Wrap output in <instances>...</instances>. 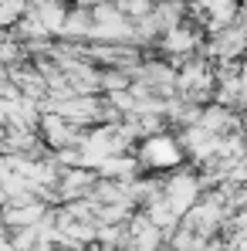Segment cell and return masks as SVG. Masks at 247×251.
<instances>
[{"label": "cell", "instance_id": "obj_4", "mask_svg": "<svg viewBox=\"0 0 247 251\" xmlns=\"http://www.w3.org/2000/svg\"><path fill=\"white\" fill-rule=\"evenodd\" d=\"M0 251H14V245H10V238H7V234H0Z\"/></svg>", "mask_w": 247, "mask_h": 251}, {"label": "cell", "instance_id": "obj_1", "mask_svg": "<svg viewBox=\"0 0 247 251\" xmlns=\"http://www.w3.org/2000/svg\"><path fill=\"white\" fill-rule=\"evenodd\" d=\"M132 156L139 160V167L163 173V170H176L180 163H183L186 153H183V146H180L176 136H169V132H153V136L142 139L139 153H132Z\"/></svg>", "mask_w": 247, "mask_h": 251}, {"label": "cell", "instance_id": "obj_2", "mask_svg": "<svg viewBox=\"0 0 247 251\" xmlns=\"http://www.w3.org/2000/svg\"><path fill=\"white\" fill-rule=\"evenodd\" d=\"M159 194L169 201V207L183 217L186 210L200 201V180H197L193 173H176V176H169L166 183H159Z\"/></svg>", "mask_w": 247, "mask_h": 251}, {"label": "cell", "instance_id": "obj_3", "mask_svg": "<svg viewBox=\"0 0 247 251\" xmlns=\"http://www.w3.org/2000/svg\"><path fill=\"white\" fill-rule=\"evenodd\" d=\"M163 241H166L163 231L146 214H129V231H125V248L129 251H159Z\"/></svg>", "mask_w": 247, "mask_h": 251}]
</instances>
